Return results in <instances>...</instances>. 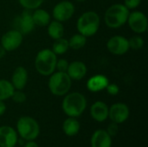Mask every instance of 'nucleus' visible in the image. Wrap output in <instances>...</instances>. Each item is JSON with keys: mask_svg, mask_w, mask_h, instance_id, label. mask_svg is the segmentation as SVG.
I'll return each instance as SVG.
<instances>
[{"mask_svg": "<svg viewBox=\"0 0 148 147\" xmlns=\"http://www.w3.org/2000/svg\"><path fill=\"white\" fill-rule=\"evenodd\" d=\"M108 84H109V81L106 75H95L88 80L87 88L90 92L96 93L106 89Z\"/></svg>", "mask_w": 148, "mask_h": 147, "instance_id": "15", "label": "nucleus"}, {"mask_svg": "<svg viewBox=\"0 0 148 147\" xmlns=\"http://www.w3.org/2000/svg\"><path fill=\"white\" fill-rule=\"evenodd\" d=\"M129 108L124 103H115L108 109V117L113 122L121 124L129 117Z\"/></svg>", "mask_w": 148, "mask_h": 147, "instance_id": "12", "label": "nucleus"}, {"mask_svg": "<svg viewBox=\"0 0 148 147\" xmlns=\"http://www.w3.org/2000/svg\"><path fill=\"white\" fill-rule=\"evenodd\" d=\"M69 62L65 59H59L56 61V69L59 72H67V69L69 68Z\"/></svg>", "mask_w": 148, "mask_h": 147, "instance_id": "28", "label": "nucleus"}, {"mask_svg": "<svg viewBox=\"0 0 148 147\" xmlns=\"http://www.w3.org/2000/svg\"><path fill=\"white\" fill-rule=\"evenodd\" d=\"M48 34L49 37H51L54 40L63 37L64 27L62 23L56 20L49 22V23L48 24Z\"/></svg>", "mask_w": 148, "mask_h": 147, "instance_id": "21", "label": "nucleus"}, {"mask_svg": "<svg viewBox=\"0 0 148 147\" xmlns=\"http://www.w3.org/2000/svg\"><path fill=\"white\" fill-rule=\"evenodd\" d=\"M11 99L16 103H23L26 101V94L22 90H16L14 91Z\"/></svg>", "mask_w": 148, "mask_h": 147, "instance_id": "27", "label": "nucleus"}, {"mask_svg": "<svg viewBox=\"0 0 148 147\" xmlns=\"http://www.w3.org/2000/svg\"><path fill=\"white\" fill-rule=\"evenodd\" d=\"M57 57L49 49L40 50L35 59V67L36 71L44 76H49L56 70Z\"/></svg>", "mask_w": 148, "mask_h": 147, "instance_id": "3", "label": "nucleus"}, {"mask_svg": "<svg viewBox=\"0 0 148 147\" xmlns=\"http://www.w3.org/2000/svg\"><path fill=\"white\" fill-rule=\"evenodd\" d=\"M108 107L103 101H96L90 107V115L95 120L103 122L108 117Z\"/></svg>", "mask_w": 148, "mask_h": 147, "instance_id": "16", "label": "nucleus"}, {"mask_svg": "<svg viewBox=\"0 0 148 147\" xmlns=\"http://www.w3.org/2000/svg\"><path fill=\"white\" fill-rule=\"evenodd\" d=\"M23 147H39L37 146V144L36 142H34L33 140H29L28 141Z\"/></svg>", "mask_w": 148, "mask_h": 147, "instance_id": "33", "label": "nucleus"}, {"mask_svg": "<svg viewBox=\"0 0 148 147\" xmlns=\"http://www.w3.org/2000/svg\"><path fill=\"white\" fill-rule=\"evenodd\" d=\"M69 49V41L67 39H64L63 37L58 38L55 40V42L52 46V51L57 55H62L68 51Z\"/></svg>", "mask_w": 148, "mask_h": 147, "instance_id": "24", "label": "nucleus"}, {"mask_svg": "<svg viewBox=\"0 0 148 147\" xmlns=\"http://www.w3.org/2000/svg\"><path fill=\"white\" fill-rule=\"evenodd\" d=\"M32 18L35 25L44 27L47 26L50 22V15L48 11L42 9H36L32 13Z\"/></svg>", "mask_w": 148, "mask_h": 147, "instance_id": "20", "label": "nucleus"}, {"mask_svg": "<svg viewBox=\"0 0 148 147\" xmlns=\"http://www.w3.org/2000/svg\"><path fill=\"white\" fill-rule=\"evenodd\" d=\"M28 81V72L23 67H17L11 77V83L16 90H23Z\"/></svg>", "mask_w": 148, "mask_h": 147, "instance_id": "18", "label": "nucleus"}, {"mask_svg": "<svg viewBox=\"0 0 148 147\" xmlns=\"http://www.w3.org/2000/svg\"><path fill=\"white\" fill-rule=\"evenodd\" d=\"M17 142L15 129L8 126H0V147H14Z\"/></svg>", "mask_w": 148, "mask_h": 147, "instance_id": "13", "label": "nucleus"}, {"mask_svg": "<svg viewBox=\"0 0 148 147\" xmlns=\"http://www.w3.org/2000/svg\"><path fill=\"white\" fill-rule=\"evenodd\" d=\"M5 54H6V50L2 46H0V59L3 58L5 55Z\"/></svg>", "mask_w": 148, "mask_h": 147, "instance_id": "34", "label": "nucleus"}, {"mask_svg": "<svg viewBox=\"0 0 148 147\" xmlns=\"http://www.w3.org/2000/svg\"><path fill=\"white\" fill-rule=\"evenodd\" d=\"M23 38V35L17 29L9 30L1 37V46L6 51H14L22 44Z\"/></svg>", "mask_w": 148, "mask_h": 147, "instance_id": "7", "label": "nucleus"}, {"mask_svg": "<svg viewBox=\"0 0 148 147\" xmlns=\"http://www.w3.org/2000/svg\"><path fill=\"white\" fill-rule=\"evenodd\" d=\"M129 49L134 50H140L144 46V40L140 36H134L128 40Z\"/></svg>", "mask_w": 148, "mask_h": 147, "instance_id": "26", "label": "nucleus"}, {"mask_svg": "<svg viewBox=\"0 0 148 147\" xmlns=\"http://www.w3.org/2000/svg\"><path fill=\"white\" fill-rule=\"evenodd\" d=\"M141 3V0H124V5L128 10H134L137 8Z\"/></svg>", "mask_w": 148, "mask_h": 147, "instance_id": "30", "label": "nucleus"}, {"mask_svg": "<svg viewBox=\"0 0 148 147\" xmlns=\"http://www.w3.org/2000/svg\"><path fill=\"white\" fill-rule=\"evenodd\" d=\"M107 92L110 94V95H117L120 92V88L118 85L112 83V84H108L106 88Z\"/></svg>", "mask_w": 148, "mask_h": 147, "instance_id": "31", "label": "nucleus"}, {"mask_svg": "<svg viewBox=\"0 0 148 147\" xmlns=\"http://www.w3.org/2000/svg\"><path fill=\"white\" fill-rule=\"evenodd\" d=\"M87 42V37L83 35L78 33L74 35L69 40V46L74 50H78L82 49Z\"/></svg>", "mask_w": 148, "mask_h": 147, "instance_id": "23", "label": "nucleus"}, {"mask_svg": "<svg viewBox=\"0 0 148 147\" xmlns=\"http://www.w3.org/2000/svg\"><path fill=\"white\" fill-rule=\"evenodd\" d=\"M107 48L108 51L113 55H125L129 50L128 40L122 36H114L108 41Z\"/></svg>", "mask_w": 148, "mask_h": 147, "instance_id": "10", "label": "nucleus"}, {"mask_svg": "<svg viewBox=\"0 0 148 147\" xmlns=\"http://www.w3.org/2000/svg\"><path fill=\"white\" fill-rule=\"evenodd\" d=\"M49 89L56 96H62L69 93L72 86V80L66 72H56L50 75L49 80Z\"/></svg>", "mask_w": 148, "mask_h": 147, "instance_id": "5", "label": "nucleus"}, {"mask_svg": "<svg viewBox=\"0 0 148 147\" xmlns=\"http://www.w3.org/2000/svg\"><path fill=\"white\" fill-rule=\"evenodd\" d=\"M77 2H84V1H86V0H76Z\"/></svg>", "mask_w": 148, "mask_h": 147, "instance_id": "35", "label": "nucleus"}, {"mask_svg": "<svg viewBox=\"0 0 148 147\" xmlns=\"http://www.w3.org/2000/svg\"><path fill=\"white\" fill-rule=\"evenodd\" d=\"M15 88L11 82L7 80H0V101L11 98Z\"/></svg>", "mask_w": 148, "mask_h": 147, "instance_id": "22", "label": "nucleus"}, {"mask_svg": "<svg viewBox=\"0 0 148 147\" xmlns=\"http://www.w3.org/2000/svg\"><path fill=\"white\" fill-rule=\"evenodd\" d=\"M118 125L119 124H117L115 122H113V121H112L111 124L108 125V129L106 131L109 134L110 137H115L118 134V133H119V126Z\"/></svg>", "mask_w": 148, "mask_h": 147, "instance_id": "29", "label": "nucleus"}, {"mask_svg": "<svg viewBox=\"0 0 148 147\" xmlns=\"http://www.w3.org/2000/svg\"><path fill=\"white\" fill-rule=\"evenodd\" d=\"M16 130L20 137L28 141L36 139L40 133V127L37 121L29 116H23L18 120Z\"/></svg>", "mask_w": 148, "mask_h": 147, "instance_id": "6", "label": "nucleus"}, {"mask_svg": "<svg viewBox=\"0 0 148 147\" xmlns=\"http://www.w3.org/2000/svg\"><path fill=\"white\" fill-rule=\"evenodd\" d=\"M20 4L25 10H36L38 9L43 3L44 0H18Z\"/></svg>", "mask_w": 148, "mask_h": 147, "instance_id": "25", "label": "nucleus"}, {"mask_svg": "<svg viewBox=\"0 0 148 147\" xmlns=\"http://www.w3.org/2000/svg\"><path fill=\"white\" fill-rule=\"evenodd\" d=\"M5 110H6V106H5V104L3 103V101H0V116L3 115V114L5 113Z\"/></svg>", "mask_w": 148, "mask_h": 147, "instance_id": "32", "label": "nucleus"}, {"mask_svg": "<svg viewBox=\"0 0 148 147\" xmlns=\"http://www.w3.org/2000/svg\"><path fill=\"white\" fill-rule=\"evenodd\" d=\"M112 137L106 130H97L91 137V147H111Z\"/></svg>", "mask_w": 148, "mask_h": 147, "instance_id": "17", "label": "nucleus"}, {"mask_svg": "<svg viewBox=\"0 0 148 147\" xmlns=\"http://www.w3.org/2000/svg\"><path fill=\"white\" fill-rule=\"evenodd\" d=\"M77 30L86 37L95 36L100 28V16L95 11H87L81 15L76 23Z\"/></svg>", "mask_w": 148, "mask_h": 147, "instance_id": "4", "label": "nucleus"}, {"mask_svg": "<svg viewBox=\"0 0 148 147\" xmlns=\"http://www.w3.org/2000/svg\"><path fill=\"white\" fill-rule=\"evenodd\" d=\"M75 13V5L69 1H61L56 4L53 9V16L58 22H66L69 20Z\"/></svg>", "mask_w": 148, "mask_h": 147, "instance_id": "8", "label": "nucleus"}, {"mask_svg": "<svg viewBox=\"0 0 148 147\" xmlns=\"http://www.w3.org/2000/svg\"><path fill=\"white\" fill-rule=\"evenodd\" d=\"M62 107L65 114L69 117L76 118L82 115L85 111L87 107V100L81 93H70L63 99Z\"/></svg>", "mask_w": 148, "mask_h": 147, "instance_id": "1", "label": "nucleus"}, {"mask_svg": "<svg viewBox=\"0 0 148 147\" xmlns=\"http://www.w3.org/2000/svg\"><path fill=\"white\" fill-rule=\"evenodd\" d=\"M66 73L71 80L80 81L85 77L87 74V67L82 62L75 61L69 64V68Z\"/></svg>", "mask_w": 148, "mask_h": 147, "instance_id": "14", "label": "nucleus"}, {"mask_svg": "<svg viewBox=\"0 0 148 147\" xmlns=\"http://www.w3.org/2000/svg\"><path fill=\"white\" fill-rule=\"evenodd\" d=\"M62 130L68 136H75L79 133L80 123L74 117H69L62 124Z\"/></svg>", "mask_w": 148, "mask_h": 147, "instance_id": "19", "label": "nucleus"}, {"mask_svg": "<svg viewBox=\"0 0 148 147\" xmlns=\"http://www.w3.org/2000/svg\"><path fill=\"white\" fill-rule=\"evenodd\" d=\"M127 23L130 29L137 34L144 33L147 29V17L141 11H134L129 13Z\"/></svg>", "mask_w": 148, "mask_h": 147, "instance_id": "9", "label": "nucleus"}, {"mask_svg": "<svg viewBox=\"0 0 148 147\" xmlns=\"http://www.w3.org/2000/svg\"><path fill=\"white\" fill-rule=\"evenodd\" d=\"M129 13V10L124 4H113L105 12V23L108 28L118 29L127 22Z\"/></svg>", "mask_w": 148, "mask_h": 147, "instance_id": "2", "label": "nucleus"}, {"mask_svg": "<svg viewBox=\"0 0 148 147\" xmlns=\"http://www.w3.org/2000/svg\"><path fill=\"white\" fill-rule=\"evenodd\" d=\"M16 29L20 31L23 35H27L33 31L35 28V23L32 18V14L29 10H24L17 17L15 22Z\"/></svg>", "mask_w": 148, "mask_h": 147, "instance_id": "11", "label": "nucleus"}]
</instances>
